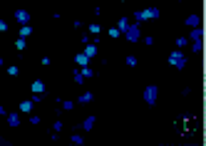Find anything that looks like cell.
<instances>
[{"instance_id": "obj_1", "label": "cell", "mask_w": 206, "mask_h": 146, "mask_svg": "<svg viewBox=\"0 0 206 146\" xmlns=\"http://www.w3.org/2000/svg\"><path fill=\"white\" fill-rule=\"evenodd\" d=\"M144 99H147L149 104H154V99H156V87H147V92H144Z\"/></svg>"}, {"instance_id": "obj_8", "label": "cell", "mask_w": 206, "mask_h": 146, "mask_svg": "<svg viewBox=\"0 0 206 146\" xmlns=\"http://www.w3.org/2000/svg\"><path fill=\"white\" fill-rule=\"evenodd\" d=\"M32 89H35V92L40 94V92H42V89H45V87H42V82H35V84H32Z\"/></svg>"}, {"instance_id": "obj_3", "label": "cell", "mask_w": 206, "mask_h": 146, "mask_svg": "<svg viewBox=\"0 0 206 146\" xmlns=\"http://www.w3.org/2000/svg\"><path fill=\"white\" fill-rule=\"evenodd\" d=\"M127 35H129V40H137V35H139V30H137V27H127Z\"/></svg>"}, {"instance_id": "obj_10", "label": "cell", "mask_w": 206, "mask_h": 146, "mask_svg": "<svg viewBox=\"0 0 206 146\" xmlns=\"http://www.w3.org/2000/svg\"><path fill=\"white\" fill-rule=\"evenodd\" d=\"M18 20H23V23H25V20H27V12H25V10H18Z\"/></svg>"}, {"instance_id": "obj_6", "label": "cell", "mask_w": 206, "mask_h": 146, "mask_svg": "<svg viewBox=\"0 0 206 146\" xmlns=\"http://www.w3.org/2000/svg\"><path fill=\"white\" fill-rule=\"evenodd\" d=\"M77 65H80V67L87 65V54H77Z\"/></svg>"}, {"instance_id": "obj_7", "label": "cell", "mask_w": 206, "mask_h": 146, "mask_svg": "<svg viewBox=\"0 0 206 146\" xmlns=\"http://www.w3.org/2000/svg\"><path fill=\"white\" fill-rule=\"evenodd\" d=\"M8 121H10V126H18V124H20V121H18V114H10Z\"/></svg>"}, {"instance_id": "obj_9", "label": "cell", "mask_w": 206, "mask_h": 146, "mask_svg": "<svg viewBox=\"0 0 206 146\" xmlns=\"http://www.w3.org/2000/svg\"><path fill=\"white\" fill-rule=\"evenodd\" d=\"M80 102H82V104H87V102H92V94H82V97H80Z\"/></svg>"}, {"instance_id": "obj_11", "label": "cell", "mask_w": 206, "mask_h": 146, "mask_svg": "<svg viewBox=\"0 0 206 146\" xmlns=\"http://www.w3.org/2000/svg\"><path fill=\"white\" fill-rule=\"evenodd\" d=\"M186 25H199V17H196V15H191V17L186 20Z\"/></svg>"}, {"instance_id": "obj_4", "label": "cell", "mask_w": 206, "mask_h": 146, "mask_svg": "<svg viewBox=\"0 0 206 146\" xmlns=\"http://www.w3.org/2000/svg\"><path fill=\"white\" fill-rule=\"evenodd\" d=\"M30 109H32V102H23L20 104V112H30Z\"/></svg>"}, {"instance_id": "obj_5", "label": "cell", "mask_w": 206, "mask_h": 146, "mask_svg": "<svg viewBox=\"0 0 206 146\" xmlns=\"http://www.w3.org/2000/svg\"><path fill=\"white\" fill-rule=\"evenodd\" d=\"M127 27H129L127 20H119V27H117V30H119V32H127Z\"/></svg>"}, {"instance_id": "obj_2", "label": "cell", "mask_w": 206, "mask_h": 146, "mask_svg": "<svg viewBox=\"0 0 206 146\" xmlns=\"http://www.w3.org/2000/svg\"><path fill=\"white\" fill-rule=\"evenodd\" d=\"M171 65H174V67H184V54L174 52V54H171Z\"/></svg>"}]
</instances>
